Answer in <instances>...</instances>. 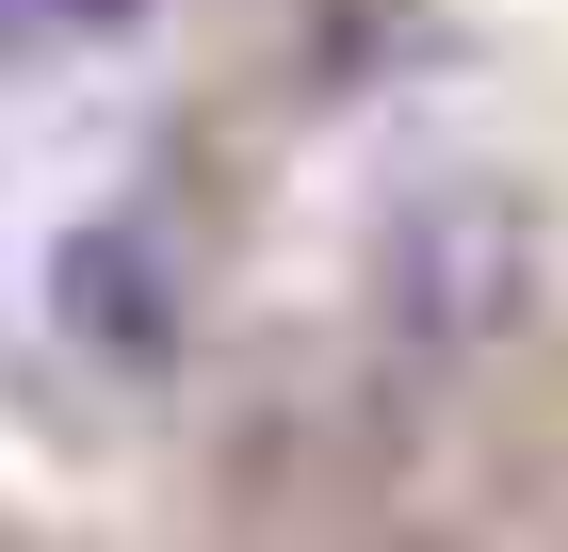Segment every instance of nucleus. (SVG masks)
Here are the masks:
<instances>
[{"label":"nucleus","mask_w":568,"mask_h":552,"mask_svg":"<svg viewBox=\"0 0 568 552\" xmlns=\"http://www.w3.org/2000/svg\"><path fill=\"white\" fill-rule=\"evenodd\" d=\"M49 309H65V341L114 358V374H146V358L179 341V277H163L146 228H82V244L49 260Z\"/></svg>","instance_id":"1"},{"label":"nucleus","mask_w":568,"mask_h":552,"mask_svg":"<svg viewBox=\"0 0 568 552\" xmlns=\"http://www.w3.org/2000/svg\"><path fill=\"white\" fill-rule=\"evenodd\" d=\"M390 309L406 325H487L504 309V195H438L390 228Z\"/></svg>","instance_id":"2"}]
</instances>
